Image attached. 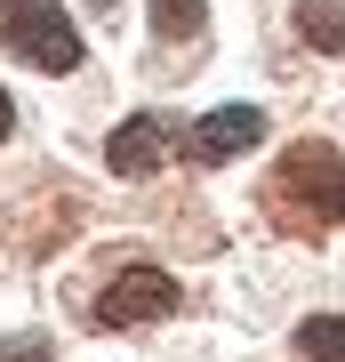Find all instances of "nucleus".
I'll return each instance as SVG.
<instances>
[{"label":"nucleus","instance_id":"nucleus-1","mask_svg":"<svg viewBox=\"0 0 345 362\" xmlns=\"http://www.w3.org/2000/svg\"><path fill=\"white\" fill-rule=\"evenodd\" d=\"M265 218L282 233H329L345 226V153H329L321 137H297L265 177Z\"/></svg>","mask_w":345,"mask_h":362},{"label":"nucleus","instance_id":"nucleus-2","mask_svg":"<svg viewBox=\"0 0 345 362\" xmlns=\"http://www.w3.org/2000/svg\"><path fill=\"white\" fill-rule=\"evenodd\" d=\"M0 49L25 57L32 73H80L89 65V49H80L64 0H0Z\"/></svg>","mask_w":345,"mask_h":362},{"label":"nucleus","instance_id":"nucleus-3","mask_svg":"<svg viewBox=\"0 0 345 362\" xmlns=\"http://www.w3.org/2000/svg\"><path fill=\"white\" fill-rule=\"evenodd\" d=\"M177 306H185V290H177L169 266H121L113 282L97 290L89 322H97V330H145V322H169Z\"/></svg>","mask_w":345,"mask_h":362},{"label":"nucleus","instance_id":"nucleus-4","mask_svg":"<svg viewBox=\"0 0 345 362\" xmlns=\"http://www.w3.org/2000/svg\"><path fill=\"white\" fill-rule=\"evenodd\" d=\"M161 161H185V121H169V113H128L104 137V169L113 177H153Z\"/></svg>","mask_w":345,"mask_h":362},{"label":"nucleus","instance_id":"nucleus-5","mask_svg":"<svg viewBox=\"0 0 345 362\" xmlns=\"http://www.w3.org/2000/svg\"><path fill=\"white\" fill-rule=\"evenodd\" d=\"M257 137H265V113H257V105H217V113L185 121V161H201V169L241 161Z\"/></svg>","mask_w":345,"mask_h":362},{"label":"nucleus","instance_id":"nucleus-6","mask_svg":"<svg viewBox=\"0 0 345 362\" xmlns=\"http://www.w3.org/2000/svg\"><path fill=\"white\" fill-rule=\"evenodd\" d=\"M297 33L321 57H345V0H297Z\"/></svg>","mask_w":345,"mask_h":362},{"label":"nucleus","instance_id":"nucleus-7","mask_svg":"<svg viewBox=\"0 0 345 362\" xmlns=\"http://www.w3.org/2000/svg\"><path fill=\"white\" fill-rule=\"evenodd\" d=\"M297 362H345V314H305L297 322Z\"/></svg>","mask_w":345,"mask_h":362},{"label":"nucleus","instance_id":"nucleus-8","mask_svg":"<svg viewBox=\"0 0 345 362\" xmlns=\"http://www.w3.org/2000/svg\"><path fill=\"white\" fill-rule=\"evenodd\" d=\"M209 25V0H153V33L161 40H201Z\"/></svg>","mask_w":345,"mask_h":362},{"label":"nucleus","instance_id":"nucleus-9","mask_svg":"<svg viewBox=\"0 0 345 362\" xmlns=\"http://www.w3.org/2000/svg\"><path fill=\"white\" fill-rule=\"evenodd\" d=\"M0 362H56V346L32 338V330H16V338H0Z\"/></svg>","mask_w":345,"mask_h":362},{"label":"nucleus","instance_id":"nucleus-10","mask_svg":"<svg viewBox=\"0 0 345 362\" xmlns=\"http://www.w3.org/2000/svg\"><path fill=\"white\" fill-rule=\"evenodd\" d=\"M16 129V105H8V89H0V137H8Z\"/></svg>","mask_w":345,"mask_h":362},{"label":"nucleus","instance_id":"nucleus-11","mask_svg":"<svg viewBox=\"0 0 345 362\" xmlns=\"http://www.w3.org/2000/svg\"><path fill=\"white\" fill-rule=\"evenodd\" d=\"M89 8H121V0H89Z\"/></svg>","mask_w":345,"mask_h":362}]
</instances>
